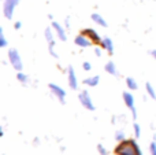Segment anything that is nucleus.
<instances>
[{"label": "nucleus", "mask_w": 156, "mask_h": 155, "mask_svg": "<svg viewBox=\"0 0 156 155\" xmlns=\"http://www.w3.org/2000/svg\"><path fill=\"white\" fill-rule=\"evenodd\" d=\"M19 0H3V14L7 19H11L14 15V11L18 7Z\"/></svg>", "instance_id": "7ed1b4c3"}, {"label": "nucleus", "mask_w": 156, "mask_h": 155, "mask_svg": "<svg viewBox=\"0 0 156 155\" xmlns=\"http://www.w3.org/2000/svg\"><path fill=\"white\" fill-rule=\"evenodd\" d=\"M100 45H101V48L105 49L108 54H114V43H112V40H111L110 37H103Z\"/></svg>", "instance_id": "f8f14e48"}, {"label": "nucleus", "mask_w": 156, "mask_h": 155, "mask_svg": "<svg viewBox=\"0 0 156 155\" xmlns=\"http://www.w3.org/2000/svg\"><path fill=\"white\" fill-rule=\"evenodd\" d=\"M78 100H80V103L82 104L83 107H85L86 110H89V111H94V103L93 100H92L90 95H89L88 91H82V92H80V95H78Z\"/></svg>", "instance_id": "20e7f679"}, {"label": "nucleus", "mask_w": 156, "mask_h": 155, "mask_svg": "<svg viewBox=\"0 0 156 155\" xmlns=\"http://www.w3.org/2000/svg\"><path fill=\"white\" fill-rule=\"evenodd\" d=\"M8 60H10L11 66H12L16 71L23 70V62H22V58H21V55H19L18 49H15V48L8 49Z\"/></svg>", "instance_id": "f03ea898"}, {"label": "nucleus", "mask_w": 156, "mask_h": 155, "mask_svg": "<svg viewBox=\"0 0 156 155\" xmlns=\"http://www.w3.org/2000/svg\"><path fill=\"white\" fill-rule=\"evenodd\" d=\"M97 151H99V154H100V155H108L107 148H105L103 144H97Z\"/></svg>", "instance_id": "4be33fe9"}, {"label": "nucleus", "mask_w": 156, "mask_h": 155, "mask_svg": "<svg viewBox=\"0 0 156 155\" xmlns=\"http://www.w3.org/2000/svg\"><path fill=\"white\" fill-rule=\"evenodd\" d=\"M149 153H151V155H156V142L151 143V146H149Z\"/></svg>", "instance_id": "5701e85b"}, {"label": "nucleus", "mask_w": 156, "mask_h": 155, "mask_svg": "<svg viewBox=\"0 0 156 155\" xmlns=\"http://www.w3.org/2000/svg\"><path fill=\"white\" fill-rule=\"evenodd\" d=\"M0 47H2V48L7 47V38H5L4 30H3V29H0Z\"/></svg>", "instance_id": "6ab92c4d"}, {"label": "nucleus", "mask_w": 156, "mask_h": 155, "mask_svg": "<svg viewBox=\"0 0 156 155\" xmlns=\"http://www.w3.org/2000/svg\"><path fill=\"white\" fill-rule=\"evenodd\" d=\"M90 18H92V21H93L94 23H97L99 26H101V27H107V26H108L107 21H105V19L103 18V16L100 15L99 13H93V14H92Z\"/></svg>", "instance_id": "ddd939ff"}, {"label": "nucleus", "mask_w": 156, "mask_h": 155, "mask_svg": "<svg viewBox=\"0 0 156 155\" xmlns=\"http://www.w3.org/2000/svg\"><path fill=\"white\" fill-rule=\"evenodd\" d=\"M145 89H147V93H148V96H151L154 100H156V92L154 89V85L151 84V82H147L145 84Z\"/></svg>", "instance_id": "f3484780"}, {"label": "nucleus", "mask_w": 156, "mask_h": 155, "mask_svg": "<svg viewBox=\"0 0 156 155\" xmlns=\"http://www.w3.org/2000/svg\"><path fill=\"white\" fill-rule=\"evenodd\" d=\"M48 87H49V89H51V92L58 98V100H59L62 104H65L66 103V91L63 89L62 87H59V85L54 84V82H51Z\"/></svg>", "instance_id": "423d86ee"}, {"label": "nucleus", "mask_w": 156, "mask_h": 155, "mask_svg": "<svg viewBox=\"0 0 156 155\" xmlns=\"http://www.w3.org/2000/svg\"><path fill=\"white\" fill-rule=\"evenodd\" d=\"M126 85H127V88H129V89H132V91L138 89V84H137V81H136L133 77H127V78H126Z\"/></svg>", "instance_id": "dca6fc26"}, {"label": "nucleus", "mask_w": 156, "mask_h": 155, "mask_svg": "<svg viewBox=\"0 0 156 155\" xmlns=\"http://www.w3.org/2000/svg\"><path fill=\"white\" fill-rule=\"evenodd\" d=\"M104 70L107 71L108 74H111V76H118V69H116V66H115V63L114 62H107L105 63V66H104Z\"/></svg>", "instance_id": "4468645a"}, {"label": "nucleus", "mask_w": 156, "mask_h": 155, "mask_svg": "<svg viewBox=\"0 0 156 155\" xmlns=\"http://www.w3.org/2000/svg\"><path fill=\"white\" fill-rule=\"evenodd\" d=\"M116 155H143L140 146L134 139H125L115 147Z\"/></svg>", "instance_id": "f257e3e1"}, {"label": "nucleus", "mask_w": 156, "mask_h": 155, "mask_svg": "<svg viewBox=\"0 0 156 155\" xmlns=\"http://www.w3.org/2000/svg\"><path fill=\"white\" fill-rule=\"evenodd\" d=\"M65 23H66V27H70V23H69V18H66V21H65Z\"/></svg>", "instance_id": "cd10ccee"}, {"label": "nucleus", "mask_w": 156, "mask_h": 155, "mask_svg": "<svg viewBox=\"0 0 156 155\" xmlns=\"http://www.w3.org/2000/svg\"><path fill=\"white\" fill-rule=\"evenodd\" d=\"M133 132H134V136L136 137H140L141 136V126H140V124H137V122L133 124Z\"/></svg>", "instance_id": "aec40b11"}, {"label": "nucleus", "mask_w": 156, "mask_h": 155, "mask_svg": "<svg viewBox=\"0 0 156 155\" xmlns=\"http://www.w3.org/2000/svg\"><path fill=\"white\" fill-rule=\"evenodd\" d=\"M94 54H96L97 56H101V48H99V47L94 48Z\"/></svg>", "instance_id": "a878e982"}, {"label": "nucleus", "mask_w": 156, "mask_h": 155, "mask_svg": "<svg viewBox=\"0 0 156 155\" xmlns=\"http://www.w3.org/2000/svg\"><path fill=\"white\" fill-rule=\"evenodd\" d=\"M151 55L156 59V49H152V51H151Z\"/></svg>", "instance_id": "bb28decb"}, {"label": "nucleus", "mask_w": 156, "mask_h": 155, "mask_svg": "<svg viewBox=\"0 0 156 155\" xmlns=\"http://www.w3.org/2000/svg\"><path fill=\"white\" fill-rule=\"evenodd\" d=\"M82 34H85L92 43H96V44H100L101 40H103V38L99 36V33H97L94 29H92V27H86V29H83Z\"/></svg>", "instance_id": "9d476101"}, {"label": "nucleus", "mask_w": 156, "mask_h": 155, "mask_svg": "<svg viewBox=\"0 0 156 155\" xmlns=\"http://www.w3.org/2000/svg\"><path fill=\"white\" fill-rule=\"evenodd\" d=\"M82 67H83V70L89 71V70H90V69H92V66H90V63H89V62H83Z\"/></svg>", "instance_id": "b1692460"}, {"label": "nucleus", "mask_w": 156, "mask_h": 155, "mask_svg": "<svg viewBox=\"0 0 156 155\" xmlns=\"http://www.w3.org/2000/svg\"><path fill=\"white\" fill-rule=\"evenodd\" d=\"M51 27L54 29L55 34L58 36V38H59V40H62V41H66V40H67V34H66V30H65V27H63L60 23H58L56 21H52Z\"/></svg>", "instance_id": "1a4fd4ad"}, {"label": "nucleus", "mask_w": 156, "mask_h": 155, "mask_svg": "<svg viewBox=\"0 0 156 155\" xmlns=\"http://www.w3.org/2000/svg\"><path fill=\"white\" fill-rule=\"evenodd\" d=\"M14 27H15V29L16 30H19V29H21V27H22V22H15V23H14Z\"/></svg>", "instance_id": "393cba45"}, {"label": "nucleus", "mask_w": 156, "mask_h": 155, "mask_svg": "<svg viewBox=\"0 0 156 155\" xmlns=\"http://www.w3.org/2000/svg\"><path fill=\"white\" fill-rule=\"evenodd\" d=\"M74 43H76V45L81 47V48H88V47L92 45V41L89 40L85 34H82V33H81V34H78L77 37L74 38Z\"/></svg>", "instance_id": "9b49d317"}, {"label": "nucleus", "mask_w": 156, "mask_h": 155, "mask_svg": "<svg viewBox=\"0 0 156 155\" xmlns=\"http://www.w3.org/2000/svg\"><path fill=\"white\" fill-rule=\"evenodd\" d=\"M123 102L126 104V107L132 111L133 118H137V110L134 106V98H133L132 92H123Z\"/></svg>", "instance_id": "0eeeda50"}, {"label": "nucleus", "mask_w": 156, "mask_h": 155, "mask_svg": "<svg viewBox=\"0 0 156 155\" xmlns=\"http://www.w3.org/2000/svg\"><path fill=\"white\" fill-rule=\"evenodd\" d=\"M115 140H116L118 143L123 142V140H125V133H123V131H116V132H115Z\"/></svg>", "instance_id": "412c9836"}, {"label": "nucleus", "mask_w": 156, "mask_h": 155, "mask_svg": "<svg viewBox=\"0 0 156 155\" xmlns=\"http://www.w3.org/2000/svg\"><path fill=\"white\" fill-rule=\"evenodd\" d=\"M67 82L71 89H74V91L78 89V80H77V74L74 71L73 66H69L67 67Z\"/></svg>", "instance_id": "6e6552de"}, {"label": "nucleus", "mask_w": 156, "mask_h": 155, "mask_svg": "<svg viewBox=\"0 0 156 155\" xmlns=\"http://www.w3.org/2000/svg\"><path fill=\"white\" fill-rule=\"evenodd\" d=\"M54 33L55 32L52 27H47L45 29V40H47V43H48L49 54H51L54 58H59L58 56V52L55 51V34Z\"/></svg>", "instance_id": "39448f33"}, {"label": "nucleus", "mask_w": 156, "mask_h": 155, "mask_svg": "<svg viewBox=\"0 0 156 155\" xmlns=\"http://www.w3.org/2000/svg\"><path fill=\"white\" fill-rule=\"evenodd\" d=\"M16 80H18L19 82H22V84H27V82H29V77H27L25 73H22V71H18Z\"/></svg>", "instance_id": "a211bd4d"}, {"label": "nucleus", "mask_w": 156, "mask_h": 155, "mask_svg": "<svg viewBox=\"0 0 156 155\" xmlns=\"http://www.w3.org/2000/svg\"><path fill=\"white\" fill-rule=\"evenodd\" d=\"M99 82H100L99 76H92V77H88V78L83 80V84H86L88 87H97Z\"/></svg>", "instance_id": "2eb2a0df"}]
</instances>
